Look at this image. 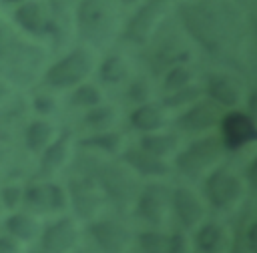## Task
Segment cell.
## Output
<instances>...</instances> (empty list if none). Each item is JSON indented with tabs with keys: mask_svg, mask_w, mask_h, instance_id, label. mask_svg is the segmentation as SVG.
I'll use <instances>...</instances> for the list:
<instances>
[{
	"mask_svg": "<svg viewBox=\"0 0 257 253\" xmlns=\"http://www.w3.org/2000/svg\"><path fill=\"white\" fill-rule=\"evenodd\" d=\"M185 30L211 54L233 52L243 38V10L233 0H181Z\"/></svg>",
	"mask_w": 257,
	"mask_h": 253,
	"instance_id": "1",
	"label": "cell"
},
{
	"mask_svg": "<svg viewBox=\"0 0 257 253\" xmlns=\"http://www.w3.org/2000/svg\"><path fill=\"white\" fill-rule=\"evenodd\" d=\"M74 26L86 46H104L114 38L120 26L116 0H76Z\"/></svg>",
	"mask_w": 257,
	"mask_h": 253,
	"instance_id": "2",
	"label": "cell"
},
{
	"mask_svg": "<svg viewBox=\"0 0 257 253\" xmlns=\"http://www.w3.org/2000/svg\"><path fill=\"white\" fill-rule=\"evenodd\" d=\"M44 62V50L10 32L0 40V76L10 84H28Z\"/></svg>",
	"mask_w": 257,
	"mask_h": 253,
	"instance_id": "3",
	"label": "cell"
},
{
	"mask_svg": "<svg viewBox=\"0 0 257 253\" xmlns=\"http://www.w3.org/2000/svg\"><path fill=\"white\" fill-rule=\"evenodd\" d=\"M96 70V54L90 46L80 44L70 48L66 54L48 64L42 72L44 84L50 88H74L76 84L88 80V76Z\"/></svg>",
	"mask_w": 257,
	"mask_h": 253,
	"instance_id": "4",
	"label": "cell"
},
{
	"mask_svg": "<svg viewBox=\"0 0 257 253\" xmlns=\"http://www.w3.org/2000/svg\"><path fill=\"white\" fill-rule=\"evenodd\" d=\"M225 155V149L219 141V137H197L191 141L185 149H179L175 155V167L189 179H205L217 165H221V159Z\"/></svg>",
	"mask_w": 257,
	"mask_h": 253,
	"instance_id": "5",
	"label": "cell"
},
{
	"mask_svg": "<svg viewBox=\"0 0 257 253\" xmlns=\"http://www.w3.org/2000/svg\"><path fill=\"white\" fill-rule=\"evenodd\" d=\"M245 195V183L239 173H235L231 167L217 165L207 177H205V197L211 207L219 211H231L235 209Z\"/></svg>",
	"mask_w": 257,
	"mask_h": 253,
	"instance_id": "6",
	"label": "cell"
},
{
	"mask_svg": "<svg viewBox=\"0 0 257 253\" xmlns=\"http://www.w3.org/2000/svg\"><path fill=\"white\" fill-rule=\"evenodd\" d=\"M219 141L227 151L239 153L247 147H251L257 141V124L251 112H245L241 108H231L221 114L219 122Z\"/></svg>",
	"mask_w": 257,
	"mask_h": 253,
	"instance_id": "7",
	"label": "cell"
},
{
	"mask_svg": "<svg viewBox=\"0 0 257 253\" xmlns=\"http://www.w3.org/2000/svg\"><path fill=\"white\" fill-rule=\"evenodd\" d=\"M135 211L143 223L161 229L171 215V189L157 181L147 183L135 199Z\"/></svg>",
	"mask_w": 257,
	"mask_h": 253,
	"instance_id": "8",
	"label": "cell"
},
{
	"mask_svg": "<svg viewBox=\"0 0 257 253\" xmlns=\"http://www.w3.org/2000/svg\"><path fill=\"white\" fill-rule=\"evenodd\" d=\"M167 0H149L139 4V10L128 18L124 26V38L135 44H147L153 40L167 14Z\"/></svg>",
	"mask_w": 257,
	"mask_h": 253,
	"instance_id": "9",
	"label": "cell"
},
{
	"mask_svg": "<svg viewBox=\"0 0 257 253\" xmlns=\"http://www.w3.org/2000/svg\"><path fill=\"white\" fill-rule=\"evenodd\" d=\"M22 203L30 213H60L68 207V193L66 187L54 181L32 183L22 187Z\"/></svg>",
	"mask_w": 257,
	"mask_h": 253,
	"instance_id": "10",
	"label": "cell"
},
{
	"mask_svg": "<svg viewBox=\"0 0 257 253\" xmlns=\"http://www.w3.org/2000/svg\"><path fill=\"white\" fill-rule=\"evenodd\" d=\"M203 96H207L211 102H215L219 108H239L245 100V88L243 82L223 70L211 72L205 78L203 84Z\"/></svg>",
	"mask_w": 257,
	"mask_h": 253,
	"instance_id": "11",
	"label": "cell"
},
{
	"mask_svg": "<svg viewBox=\"0 0 257 253\" xmlns=\"http://www.w3.org/2000/svg\"><path fill=\"white\" fill-rule=\"evenodd\" d=\"M86 231L100 253H126L131 247V231L116 219H90Z\"/></svg>",
	"mask_w": 257,
	"mask_h": 253,
	"instance_id": "12",
	"label": "cell"
},
{
	"mask_svg": "<svg viewBox=\"0 0 257 253\" xmlns=\"http://www.w3.org/2000/svg\"><path fill=\"white\" fill-rule=\"evenodd\" d=\"M68 193V205L74 209L76 217L80 219H94V215L98 213L104 193L100 189V185L88 177H76L68 183L66 187Z\"/></svg>",
	"mask_w": 257,
	"mask_h": 253,
	"instance_id": "13",
	"label": "cell"
},
{
	"mask_svg": "<svg viewBox=\"0 0 257 253\" xmlns=\"http://www.w3.org/2000/svg\"><path fill=\"white\" fill-rule=\"evenodd\" d=\"M78 225L72 217H58L40 229L42 253H70L78 243Z\"/></svg>",
	"mask_w": 257,
	"mask_h": 253,
	"instance_id": "14",
	"label": "cell"
},
{
	"mask_svg": "<svg viewBox=\"0 0 257 253\" xmlns=\"http://www.w3.org/2000/svg\"><path fill=\"white\" fill-rule=\"evenodd\" d=\"M171 213L183 229H195L205 221L207 207L191 187H175L171 189Z\"/></svg>",
	"mask_w": 257,
	"mask_h": 253,
	"instance_id": "15",
	"label": "cell"
},
{
	"mask_svg": "<svg viewBox=\"0 0 257 253\" xmlns=\"http://www.w3.org/2000/svg\"><path fill=\"white\" fill-rule=\"evenodd\" d=\"M48 12V36L52 46L58 48L68 40L74 28V6L76 0H42Z\"/></svg>",
	"mask_w": 257,
	"mask_h": 253,
	"instance_id": "16",
	"label": "cell"
},
{
	"mask_svg": "<svg viewBox=\"0 0 257 253\" xmlns=\"http://www.w3.org/2000/svg\"><path fill=\"white\" fill-rule=\"evenodd\" d=\"M221 114L223 112H219V106L215 102H211L209 98L207 100L199 98L191 106L183 108V112L179 114V118L175 122L181 131L191 133V135H199V133H207L213 126H217Z\"/></svg>",
	"mask_w": 257,
	"mask_h": 253,
	"instance_id": "17",
	"label": "cell"
},
{
	"mask_svg": "<svg viewBox=\"0 0 257 253\" xmlns=\"http://www.w3.org/2000/svg\"><path fill=\"white\" fill-rule=\"evenodd\" d=\"M14 24L30 36H48V12L42 0H26L12 8Z\"/></svg>",
	"mask_w": 257,
	"mask_h": 253,
	"instance_id": "18",
	"label": "cell"
},
{
	"mask_svg": "<svg viewBox=\"0 0 257 253\" xmlns=\"http://www.w3.org/2000/svg\"><path fill=\"white\" fill-rule=\"evenodd\" d=\"M193 243L199 253H229L233 239L225 225L217 221H203L195 227Z\"/></svg>",
	"mask_w": 257,
	"mask_h": 253,
	"instance_id": "19",
	"label": "cell"
},
{
	"mask_svg": "<svg viewBox=\"0 0 257 253\" xmlns=\"http://www.w3.org/2000/svg\"><path fill=\"white\" fill-rule=\"evenodd\" d=\"M122 161L128 169H133L137 175L147 177V179H161L165 175H169L171 167L165 159H159L147 151H143L139 145L137 147H126L122 151Z\"/></svg>",
	"mask_w": 257,
	"mask_h": 253,
	"instance_id": "20",
	"label": "cell"
},
{
	"mask_svg": "<svg viewBox=\"0 0 257 253\" xmlns=\"http://www.w3.org/2000/svg\"><path fill=\"white\" fill-rule=\"evenodd\" d=\"M70 151H72V137L70 133H56V137L48 143V147L40 153V171L44 175H52L58 169H62L68 159H70Z\"/></svg>",
	"mask_w": 257,
	"mask_h": 253,
	"instance_id": "21",
	"label": "cell"
},
{
	"mask_svg": "<svg viewBox=\"0 0 257 253\" xmlns=\"http://www.w3.org/2000/svg\"><path fill=\"white\" fill-rule=\"evenodd\" d=\"M128 122L141 135L153 133V131H161L167 124L165 108L161 104H157V102H151V100L143 102V104H137L133 108V112L128 114Z\"/></svg>",
	"mask_w": 257,
	"mask_h": 253,
	"instance_id": "22",
	"label": "cell"
},
{
	"mask_svg": "<svg viewBox=\"0 0 257 253\" xmlns=\"http://www.w3.org/2000/svg\"><path fill=\"white\" fill-rule=\"evenodd\" d=\"M181 141H179V135L177 133H171V131H153V133H145L141 135L139 139V147L159 159H169V157H175L177 151L181 149L179 147Z\"/></svg>",
	"mask_w": 257,
	"mask_h": 253,
	"instance_id": "23",
	"label": "cell"
},
{
	"mask_svg": "<svg viewBox=\"0 0 257 253\" xmlns=\"http://www.w3.org/2000/svg\"><path fill=\"white\" fill-rule=\"evenodd\" d=\"M4 227H6V233L18 239L20 243H28L36 239L42 229L36 213H30V211H10V215L4 221Z\"/></svg>",
	"mask_w": 257,
	"mask_h": 253,
	"instance_id": "24",
	"label": "cell"
},
{
	"mask_svg": "<svg viewBox=\"0 0 257 253\" xmlns=\"http://www.w3.org/2000/svg\"><path fill=\"white\" fill-rule=\"evenodd\" d=\"M56 133H58L56 126L48 118H44V116L32 118L24 129V145L30 153L40 155L48 147V143L56 137Z\"/></svg>",
	"mask_w": 257,
	"mask_h": 253,
	"instance_id": "25",
	"label": "cell"
},
{
	"mask_svg": "<svg viewBox=\"0 0 257 253\" xmlns=\"http://www.w3.org/2000/svg\"><path fill=\"white\" fill-rule=\"evenodd\" d=\"M80 145L90 151H98L104 155H118L124 151V135L116 129L90 133L88 137L80 139Z\"/></svg>",
	"mask_w": 257,
	"mask_h": 253,
	"instance_id": "26",
	"label": "cell"
},
{
	"mask_svg": "<svg viewBox=\"0 0 257 253\" xmlns=\"http://www.w3.org/2000/svg\"><path fill=\"white\" fill-rule=\"evenodd\" d=\"M98 80L102 84H120L128 80V62L120 54H108L98 64Z\"/></svg>",
	"mask_w": 257,
	"mask_h": 253,
	"instance_id": "27",
	"label": "cell"
},
{
	"mask_svg": "<svg viewBox=\"0 0 257 253\" xmlns=\"http://www.w3.org/2000/svg\"><path fill=\"white\" fill-rule=\"evenodd\" d=\"M116 118H118L116 108H114L112 104L100 102V104H96V106H92V108H86L84 118H82V124H84L88 131L98 133V131H108V129H112L114 122H116Z\"/></svg>",
	"mask_w": 257,
	"mask_h": 253,
	"instance_id": "28",
	"label": "cell"
},
{
	"mask_svg": "<svg viewBox=\"0 0 257 253\" xmlns=\"http://www.w3.org/2000/svg\"><path fill=\"white\" fill-rule=\"evenodd\" d=\"M199 98H203V86L191 82L179 90H173V92H167L161 100V106L163 108H177V110H183L187 106H191L193 102H197Z\"/></svg>",
	"mask_w": 257,
	"mask_h": 253,
	"instance_id": "29",
	"label": "cell"
},
{
	"mask_svg": "<svg viewBox=\"0 0 257 253\" xmlns=\"http://www.w3.org/2000/svg\"><path fill=\"white\" fill-rule=\"evenodd\" d=\"M193 78H195V72H193V68L189 64L175 62V64H171L167 68V72L163 76V90H165V94L173 92V90H179V88L191 84Z\"/></svg>",
	"mask_w": 257,
	"mask_h": 253,
	"instance_id": "30",
	"label": "cell"
},
{
	"mask_svg": "<svg viewBox=\"0 0 257 253\" xmlns=\"http://www.w3.org/2000/svg\"><path fill=\"white\" fill-rule=\"evenodd\" d=\"M70 104L78 108H92L102 102V90L92 82H80L74 88H70Z\"/></svg>",
	"mask_w": 257,
	"mask_h": 253,
	"instance_id": "31",
	"label": "cell"
},
{
	"mask_svg": "<svg viewBox=\"0 0 257 253\" xmlns=\"http://www.w3.org/2000/svg\"><path fill=\"white\" fill-rule=\"evenodd\" d=\"M169 233L161 229H145L137 235V245L141 253H167Z\"/></svg>",
	"mask_w": 257,
	"mask_h": 253,
	"instance_id": "32",
	"label": "cell"
},
{
	"mask_svg": "<svg viewBox=\"0 0 257 253\" xmlns=\"http://www.w3.org/2000/svg\"><path fill=\"white\" fill-rule=\"evenodd\" d=\"M126 98L135 104H143L151 100V84L145 76H135L133 80H128L126 86Z\"/></svg>",
	"mask_w": 257,
	"mask_h": 253,
	"instance_id": "33",
	"label": "cell"
},
{
	"mask_svg": "<svg viewBox=\"0 0 257 253\" xmlns=\"http://www.w3.org/2000/svg\"><path fill=\"white\" fill-rule=\"evenodd\" d=\"M0 203L4 211H16L22 205V187L16 183L4 185L0 189Z\"/></svg>",
	"mask_w": 257,
	"mask_h": 253,
	"instance_id": "34",
	"label": "cell"
},
{
	"mask_svg": "<svg viewBox=\"0 0 257 253\" xmlns=\"http://www.w3.org/2000/svg\"><path fill=\"white\" fill-rule=\"evenodd\" d=\"M191 239L183 231L169 233V243H167V253H191Z\"/></svg>",
	"mask_w": 257,
	"mask_h": 253,
	"instance_id": "35",
	"label": "cell"
},
{
	"mask_svg": "<svg viewBox=\"0 0 257 253\" xmlns=\"http://www.w3.org/2000/svg\"><path fill=\"white\" fill-rule=\"evenodd\" d=\"M32 108H34L36 114H40V116H48V114L54 112V108H56V100H54L52 94H36V96L32 98Z\"/></svg>",
	"mask_w": 257,
	"mask_h": 253,
	"instance_id": "36",
	"label": "cell"
},
{
	"mask_svg": "<svg viewBox=\"0 0 257 253\" xmlns=\"http://www.w3.org/2000/svg\"><path fill=\"white\" fill-rule=\"evenodd\" d=\"M0 253H22V243L12 235H0Z\"/></svg>",
	"mask_w": 257,
	"mask_h": 253,
	"instance_id": "37",
	"label": "cell"
},
{
	"mask_svg": "<svg viewBox=\"0 0 257 253\" xmlns=\"http://www.w3.org/2000/svg\"><path fill=\"white\" fill-rule=\"evenodd\" d=\"M10 94H12V84L4 76H0V102H4Z\"/></svg>",
	"mask_w": 257,
	"mask_h": 253,
	"instance_id": "38",
	"label": "cell"
},
{
	"mask_svg": "<svg viewBox=\"0 0 257 253\" xmlns=\"http://www.w3.org/2000/svg\"><path fill=\"white\" fill-rule=\"evenodd\" d=\"M8 153H10V143L6 141V137H0V169L8 159Z\"/></svg>",
	"mask_w": 257,
	"mask_h": 253,
	"instance_id": "39",
	"label": "cell"
},
{
	"mask_svg": "<svg viewBox=\"0 0 257 253\" xmlns=\"http://www.w3.org/2000/svg\"><path fill=\"white\" fill-rule=\"evenodd\" d=\"M22 2H26V0H0V4L6 6V8H14V6L22 4Z\"/></svg>",
	"mask_w": 257,
	"mask_h": 253,
	"instance_id": "40",
	"label": "cell"
},
{
	"mask_svg": "<svg viewBox=\"0 0 257 253\" xmlns=\"http://www.w3.org/2000/svg\"><path fill=\"white\" fill-rule=\"evenodd\" d=\"M120 6H139V4H143L145 0H116Z\"/></svg>",
	"mask_w": 257,
	"mask_h": 253,
	"instance_id": "41",
	"label": "cell"
},
{
	"mask_svg": "<svg viewBox=\"0 0 257 253\" xmlns=\"http://www.w3.org/2000/svg\"><path fill=\"white\" fill-rule=\"evenodd\" d=\"M2 213H4V209H2V203H0V215H2Z\"/></svg>",
	"mask_w": 257,
	"mask_h": 253,
	"instance_id": "42",
	"label": "cell"
},
{
	"mask_svg": "<svg viewBox=\"0 0 257 253\" xmlns=\"http://www.w3.org/2000/svg\"><path fill=\"white\" fill-rule=\"evenodd\" d=\"M167 2H173V0H167Z\"/></svg>",
	"mask_w": 257,
	"mask_h": 253,
	"instance_id": "43",
	"label": "cell"
},
{
	"mask_svg": "<svg viewBox=\"0 0 257 253\" xmlns=\"http://www.w3.org/2000/svg\"><path fill=\"white\" fill-rule=\"evenodd\" d=\"M233 253H235V251H233Z\"/></svg>",
	"mask_w": 257,
	"mask_h": 253,
	"instance_id": "44",
	"label": "cell"
}]
</instances>
